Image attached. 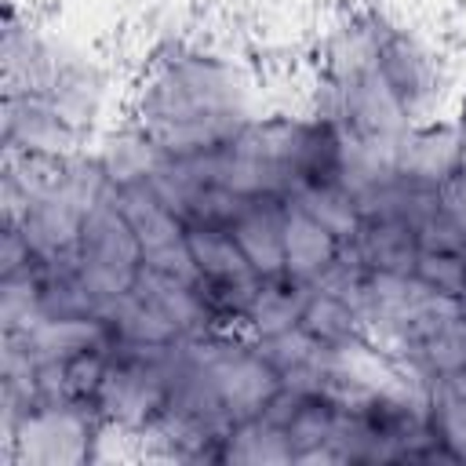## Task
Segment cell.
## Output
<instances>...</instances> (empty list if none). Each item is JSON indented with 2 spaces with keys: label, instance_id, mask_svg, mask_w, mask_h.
Masks as SVG:
<instances>
[{
  "label": "cell",
  "instance_id": "obj_1",
  "mask_svg": "<svg viewBox=\"0 0 466 466\" xmlns=\"http://www.w3.org/2000/svg\"><path fill=\"white\" fill-rule=\"evenodd\" d=\"M258 113H266L262 73L233 44L200 33L146 47L124 98V116L171 157L211 153Z\"/></svg>",
  "mask_w": 466,
  "mask_h": 466
},
{
  "label": "cell",
  "instance_id": "obj_6",
  "mask_svg": "<svg viewBox=\"0 0 466 466\" xmlns=\"http://www.w3.org/2000/svg\"><path fill=\"white\" fill-rule=\"evenodd\" d=\"M342 262V240L309 211L288 204L284 218V273L306 288H317Z\"/></svg>",
  "mask_w": 466,
  "mask_h": 466
},
{
  "label": "cell",
  "instance_id": "obj_8",
  "mask_svg": "<svg viewBox=\"0 0 466 466\" xmlns=\"http://www.w3.org/2000/svg\"><path fill=\"white\" fill-rule=\"evenodd\" d=\"M299 328H306L320 346L328 350H360V346H375L368 339V328L357 313V306L328 288H309L306 302H302V317Z\"/></svg>",
  "mask_w": 466,
  "mask_h": 466
},
{
  "label": "cell",
  "instance_id": "obj_7",
  "mask_svg": "<svg viewBox=\"0 0 466 466\" xmlns=\"http://www.w3.org/2000/svg\"><path fill=\"white\" fill-rule=\"evenodd\" d=\"M284 218H288L284 197H255L229 226L237 248L266 280L284 277Z\"/></svg>",
  "mask_w": 466,
  "mask_h": 466
},
{
  "label": "cell",
  "instance_id": "obj_4",
  "mask_svg": "<svg viewBox=\"0 0 466 466\" xmlns=\"http://www.w3.org/2000/svg\"><path fill=\"white\" fill-rule=\"evenodd\" d=\"M393 167L397 175L422 182V186H441L448 182L459 167H462V127L459 120L448 116H433L422 124H411L397 149H393Z\"/></svg>",
  "mask_w": 466,
  "mask_h": 466
},
{
  "label": "cell",
  "instance_id": "obj_9",
  "mask_svg": "<svg viewBox=\"0 0 466 466\" xmlns=\"http://www.w3.org/2000/svg\"><path fill=\"white\" fill-rule=\"evenodd\" d=\"M306 295H309V288L299 284V280H291L288 273L266 280L262 291H258V299H255V306L248 309L240 331L248 339H266V335H280V331L295 328L299 317H302Z\"/></svg>",
  "mask_w": 466,
  "mask_h": 466
},
{
  "label": "cell",
  "instance_id": "obj_2",
  "mask_svg": "<svg viewBox=\"0 0 466 466\" xmlns=\"http://www.w3.org/2000/svg\"><path fill=\"white\" fill-rule=\"evenodd\" d=\"M113 430L95 408L84 404H36L4 426L7 466H84L113 459L106 448Z\"/></svg>",
  "mask_w": 466,
  "mask_h": 466
},
{
  "label": "cell",
  "instance_id": "obj_10",
  "mask_svg": "<svg viewBox=\"0 0 466 466\" xmlns=\"http://www.w3.org/2000/svg\"><path fill=\"white\" fill-rule=\"evenodd\" d=\"M459 171H466V131H462V167Z\"/></svg>",
  "mask_w": 466,
  "mask_h": 466
},
{
  "label": "cell",
  "instance_id": "obj_11",
  "mask_svg": "<svg viewBox=\"0 0 466 466\" xmlns=\"http://www.w3.org/2000/svg\"><path fill=\"white\" fill-rule=\"evenodd\" d=\"M462 258H466V248H462Z\"/></svg>",
  "mask_w": 466,
  "mask_h": 466
},
{
  "label": "cell",
  "instance_id": "obj_3",
  "mask_svg": "<svg viewBox=\"0 0 466 466\" xmlns=\"http://www.w3.org/2000/svg\"><path fill=\"white\" fill-rule=\"evenodd\" d=\"M4 153L69 157L87 142L62 120V113L36 91H4Z\"/></svg>",
  "mask_w": 466,
  "mask_h": 466
},
{
  "label": "cell",
  "instance_id": "obj_5",
  "mask_svg": "<svg viewBox=\"0 0 466 466\" xmlns=\"http://www.w3.org/2000/svg\"><path fill=\"white\" fill-rule=\"evenodd\" d=\"M91 149H95V157H98V164H102V171H106L113 189L135 186V182H149L160 171L164 157H167L164 146L124 113L95 138Z\"/></svg>",
  "mask_w": 466,
  "mask_h": 466
}]
</instances>
